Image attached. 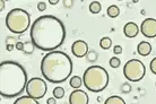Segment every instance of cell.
Returning <instances> with one entry per match:
<instances>
[{"label": "cell", "instance_id": "cell-17", "mask_svg": "<svg viewBox=\"0 0 156 104\" xmlns=\"http://www.w3.org/2000/svg\"><path fill=\"white\" fill-rule=\"evenodd\" d=\"M102 10V5L98 1H92L90 4V12L92 14H100Z\"/></svg>", "mask_w": 156, "mask_h": 104}, {"label": "cell", "instance_id": "cell-20", "mask_svg": "<svg viewBox=\"0 0 156 104\" xmlns=\"http://www.w3.org/2000/svg\"><path fill=\"white\" fill-rule=\"evenodd\" d=\"M34 48L35 45L33 44L32 41H27V42H24V52L26 54H32L33 53V51H34Z\"/></svg>", "mask_w": 156, "mask_h": 104}, {"label": "cell", "instance_id": "cell-13", "mask_svg": "<svg viewBox=\"0 0 156 104\" xmlns=\"http://www.w3.org/2000/svg\"><path fill=\"white\" fill-rule=\"evenodd\" d=\"M14 104H40V103L37 102V100H35V99H33V97L27 95V96L18 97V99L14 102Z\"/></svg>", "mask_w": 156, "mask_h": 104}, {"label": "cell", "instance_id": "cell-27", "mask_svg": "<svg viewBox=\"0 0 156 104\" xmlns=\"http://www.w3.org/2000/svg\"><path fill=\"white\" fill-rule=\"evenodd\" d=\"M122 91L125 93H128L131 91V87H130V85L128 84H123V86H122Z\"/></svg>", "mask_w": 156, "mask_h": 104}, {"label": "cell", "instance_id": "cell-23", "mask_svg": "<svg viewBox=\"0 0 156 104\" xmlns=\"http://www.w3.org/2000/svg\"><path fill=\"white\" fill-rule=\"evenodd\" d=\"M149 68H151V71L154 75H156V57L154 59H152V61L149 63Z\"/></svg>", "mask_w": 156, "mask_h": 104}, {"label": "cell", "instance_id": "cell-25", "mask_svg": "<svg viewBox=\"0 0 156 104\" xmlns=\"http://www.w3.org/2000/svg\"><path fill=\"white\" fill-rule=\"evenodd\" d=\"M15 48H16V50L23 51V50H24V42L17 41V42H16V44H15Z\"/></svg>", "mask_w": 156, "mask_h": 104}, {"label": "cell", "instance_id": "cell-19", "mask_svg": "<svg viewBox=\"0 0 156 104\" xmlns=\"http://www.w3.org/2000/svg\"><path fill=\"white\" fill-rule=\"evenodd\" d=\"M52 95H53V97H55L57 100H59V99H62L63 95H65V88H63V87H61V86H57V87H55V88H53Z\"/></svg>", "mask_w": 156, "mask_h": 104}, {"label": "cell", "instance_id": "cell-4", "mask_svg": "<svg viewBox=\"0 0 156 104\" xmlns=\"http://www.w3.org/2000/svg\"><path fill=\"white\" fill-rule=\"evenodd\" d=\"M83 84L93 93H100L109 85V74L101 66H90L83 76Z\"/></svg>", "mask_w": 156, "mask_h": 104}, {"label": "cell", "instance_id": "cell-31", "mask_svg": "<svg viewBox=\"0 0 156 104\" xmlns=\"http://www.w3.org/2000/svg\"><path fill=\"white\" fill-rule=\"evenodd\" d=\"M58 2H59L58 0H49V4L50 5H57Z\"/></svg>", "mask_w": 156, "mask_h": 104}, {"label": "cell", "instance_id": "cell-11", "mask_svg": "<svg viewBox=\"0 0 156 104\" xmlns=\"http://www.w3.org/2000/svg\"><path fill=\"white\" fill-rule=\"evenodd\" d=\"M139 32H140V28L138 27V25L136 23H133V22H129L123 27V33H125V35L127 38H129V39L136 38Z\"/></svg>", "mask_w": 156, "mask_h": 104}, {"label": "cell", "instance_id": "cell-26", "mask_svg": "<svg viewBox=\"0 0 156 104\" xmlns=\"http://www.w3.org/2000/svg\"><path fill=\"white\" fill-rule=\"evenodd\" d=\"M113 52H114V54L122 53V46L121 45H114L113 46Z\"/></svg>", "mask_w": 156, "mask_h": 104}, {"label": "cell", "instance_id": "cell-21", "mask_svg": "<svg viewBox=\"0 0 156 104\" xmlns=\"http://www.w3.org/2000/svg\"><path fill=\"white\" fill-rule=\"evenodd\" d=\"M98 52L94 50H90L88 52H87V54H86V59H87L90 62L96 61V60H98Z\"/></svg>", "mask_w": 156, "mask_h": 104}, {"label": "cell", "instance_id": "cell-14", "mask_svg": "<svg viewBox=\"0 0 156 104\" xmlns=\"http://www.w3.org/2000/svg\"><path fill=\"white\" fill-rule=\"evenodd\" d=\"M106 14H108V16L111 17V18H115V17H118L119 14H120V8L118 7L117 5H111V6L108 7Z\"/></svg>", "mask_w": 156, "mask_h": 104}, {"label": "cell", "instance_id": "cell-24", "mask_svg": "<svg viewBox=\"0 0 156 104\" xmlns=\"http://www.w3.org/2000/svg\"><path fill=\"white\" fill-rule=\"evenodd\" d=\"M37 9H39V12H44L47 9V4L44 1H40L37 4Z\"/></svg>", "mask_w": 156, "mask_h": 104}, {"label": "cell", "instance_id": "cell-7", "mask_svg": "<svg viewBox=\"0 0 156 104\" xmlns=\"http://www.w3.org/2000/svg\"><path fill=\"white\" fill-rule=\"evenodd\" d=\"M48 92V86L44 79L40 77H33L27 81L26 85V93L28 96L35 100L42 99Z\"/></svg>", "mask_w": 156, "mask_h": 104}, {"label": "cell", "instance_id": "cell-3", "mask_svg": "<svg viewBox=\"0 0 156 104\" xmlns=\"http://www.w3.org/2000/svg\"><path fill=\"white\" fill-rule=\"evenodd\" d=\"M73 73V62L69 56L62 51H51L41 61V74L48 81L60 84L68 79Z\"/></svg>", "mask_w": 156, "mask_h": 104}, {"label": "cell", "instance_id": "cell-15", "mask_svg": "<svg viewBox=\"0 0 156 104\" xmlns=\"http://www.w3.org/2000/svg\"><path fill=\"white\" fill-rule=\"evenodd\" d=\"M104 104H126L125 100L119 95H112L106 99V101L104 102Z\"/></svg>", "mask_w": 156, "mask_h": 104}, {"label": "cell", "instance_id": "cell-8", "mask_svg": "<svg viewBox=\"0 0 156 104\" xmlns=\"http://www.w3.org/2000/svg\"><path fill=\"white\" fill-rule=\"evenodd\" d=\"M140 32L147 39H153L156 36V20L146 18L140 25Z\"/></svg>", "mask_w": 156, "mask_h": 104}, {"label": "cell", "instance_id": "cell-2", "mask_svg": "<svg viewBox=\"0 0 156 104\" xmlns=\"http://www.w3.org/2000/svg\"><path fill=\"white\" fill-rule=\"evenodd\" d=\"M27 74L24 67L15 61H2L0 63V95L15 97L26 89Z\"/></svg>", "mask_w": 156, "mask_h": 104}, {"label": "cell", "instance_id": "cell-32", "mask_svg": "<svg viewBox=\"0 0 156 104\" xmlns=\"http://www.w3.org/2000/svg\"><path fill=\"white\" fill-rule=\"evenodd\" d=\"M63 4H65V6H68V7H70V5L69 4H73V1H66V0H65V1H63Z\"/></svg>", "mask_w": 156, "mask_h": 104}, {"label": "cell", "instance_id": "cell-12", "mask_svg": "<svg viewBox=\"0 0 156 104\" xmlns=\"http://www.w3.org/2000/svg\"><path fill=\"white\" fill-rule=\"evenodd\" d=\"M137 52L138 54H140L141 57H147L152 52V45L151 43L147 41H141L140 43H138L137 45Z\"/></svg>", "mask_w": 156, "mask_h": 104}, {"label": "cell", "instance_id": "cell-33", "mask_svg": "<svg viewBox=\"0 0 156 104\" xmlns=\"http://www.w3.org/2000/svg\"><path fill=\"white\" fill-rule=\"evenodd\" d=\"M155 86H156V83H155Z\"/></svg>", "mask_w": 156, "mask_h": 104}, {"label": "cell", "instance_id": "cell-1", "mask_svg": "<svg viewBox=\"0 0 156 104\" xmlns=\"http://www.w3.org/2000/svg\"><path fill=\"white\" fill-rule=\"evenodd\" d=\"M31 41L42 51H55L66 39V28L61 20L52 15L40 16L32 24Z\"/></svg>", "mask_w": 156, "mask_h": 104}, {"label": "cell", "instance_id": "cell-5", "mask_svg": "<svg viewBox=\"0 0 156 104\" xmlns=\"http://www.w3.org/2000/svg\"><path fill=\"white\" fill-rule=\"evenodd\" d=\"M31 24V15L22 8H14L6 16V26L14 34H23Z\"/></svg>", "mask_w": 156, "mask_h": 104}, {"label": "cell", "instance_id": "cell-18", "mask_svg": "<svg viewBox=\"0 0 156 104\" xmlns=\"http://www.w3.org/2000/svg\"><path fill=\"white\" fill-rule=\"evenodd\" d=\"M111 45H112V40L110 39V38H108V36L102 38L100 40V46H101L103 50H109L110 48H111Z\"/></svg>", "mask_w": 156, "mask_h": 104}, {"label": "cell", "instance_id": "cell-28", "mask_svg": "<svg viewBox=\"0 0 156 104\" xmlns=\"http://www.w3.org/2000/svg\"><path fill=\"white\" fill-rule=\"evenodd\" d=\"M47 104H57V99L55 97H49L47 101Z\"/></svg>", "mask_w": 156, "mask_h": 104}, {"label": "cell", "instance_id": "cell-10", "mask_svg": "<svg viewBox=\"0 0 156 104\" xmlns=\"http://www.w3.org/2000/svg\"><path fill=\"white\" fill-rule=\"evenodd\" d=\"M88 95L87 93L82 89H75L69 96V103L70 104H88Z\"/></svg>", "mask_w": 156, "mask_h": 104}, {"label": "cell", "instance_id": "cell-22", "mask_svg": "<svg viewBox=\"0 0 156 104\" xmlns=\"http://www.w3.org/2000/svg\"><path fill=\"white\" fill-rule=\"evenodd\" d=\"M109 65L112 67V68H114V69H117V68H119L121 65V60L119 58H117V57H112V58L110 59L109 61Z\"/></svg>", "mask_w": 156, "mask_h": 104}, {"label": "cell", "instance_id": "cell-9", "mask_svg": "<svg viewBox=\"0 0 156 104\" xmlns=\"http://www.w3.org/2000/svg\"><path fill=\"white\" fill-rule=\"evenodd\" d=\"M88 44L83 41V40H77L73 43L71 45V52L74 54L75 57L77 58H84L86 57V54L88 52Z\"/></svg>", "mask_w": 156, "mask_h": 104}, {"label": "cell", "instance_id": "cell-30", "mask_svg": "<svg viewBox=\"0 0 156 104\" xmlns=\"http://www.w3.org/2000/svg\"><path fill=\"white\" fill-rule=\"evenodd\" d=\"M5 4H6V2H5L4 0H1V1H0V5H1V6H0V10H1V12L5 9Z\"/></svg>", "mask_w": 156, "mask_h": 104}, {"label": "cell", "instance_id": "cell-29", "mask_svg": "<svg viewBox=\"0 0 156 104\" xmlns=\"http://www.w3.org/2000/svg\"><path fill=\"white\" fill-rule=\"evenodd\" d=\"M14 48H15V45H14V44H10V43H7V44H6V49H7V51H12L14 50Z\"/></svg>", "mask_w": 156, "mask_h": 104}, {"label": "cell", "instance_id": "cell-16", "mask_svg": "<svg viewBox=\"0 0 156 104\" xmlns=\"http://www.w3.org/2000/svg\"><path fill=\"white\" fill-rule=\"evenodd\" d=\"M69 84H70V86L73 87V88L79 89V87L83 85V78L79 77V76H74V77L70 78Z\"/></svg>", "mask_w": 156, "mask_h": 104}, {"label": "cell", "instance_id": "cell-6", "mask_svg": "<svg viewBox=\"0 0 156 104\" xmlns=\"http://www.w3.org/2000/svg\"><path fill=\"white\" fill-rule=\"evenodd\" d=\"M146 74V67L140 60L138 59H131L126 62L123 67V75L129 81L137 83L141 81L145 77Z\"/></svg>", "mask_w": 156, "mask_h": 104}]
</instances>
